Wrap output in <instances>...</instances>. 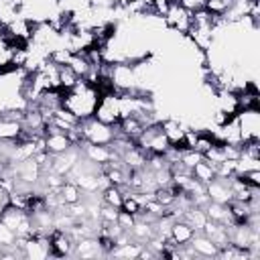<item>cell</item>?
<instances>
[{
  "instance_id": "cell-18",
  "label": "cell",
  "mask_w": 260,
  "mask_h": 260,
  "mask_svg": "<svg viewBox=\"0 0 260 260\" xmlns=\"http://www.w3.org/2000/svg\"><path fill=\"white\" fill-rule=\"evenodd\" d=\"M142 246H144V244H138V242L130 240V242H124V244L114 246V248H112V252H110V256H114V258H128V260H132V258H138V256H140Z\"/></svg>"
},
{
  "instance_id": "cell-31",
  "label": "cell",
  "mask_w": 260,
  "mask_h": 260,
  "mask_svg": "<svg viewBox=\"0 0 260 260\" xmlns=\"http://www.w3.org/2000/svg\"><path fill=\"white\" fill-rule=\"evenodd\" d=\"M2 252H4V246H2V244H0V256H2Z\"/></svg>"
},
{
  "instance_id": "cell-27",
  "label": "cell",
  "mask_w": 260,
  "mask_h": 260,
  "mask_svg": "<svg viewBox=\"0 0 260 260\" xmlns=\"http://www.w3.org/2000/svg\"><path fill=\"white\" fill-rule=\"evenodd\" d=\"M14 242H16V234L6 223L0 221V244L4 248H10V246H14Z\"/></svg>"
},
{
  "instance_id": "cell-6",
  "label": "cell",
  "mask_w": 260,
  "mask_h": 260,
  "mask_svg": "<svg viewBox=\"0 0 260 260\" xmlns=\"http://www.w3.org/2000/svg\"><path fill=\"white\" fill-rule=\"evenodd\" d=\"M43 138H45V150L49 154H59V152H65L67 148L73 146L69 134L63 132V130H59V128H55V126H51V124L45 126Z\"/></svg>"
},
{
  "instance_id": "cell-24",
  "label": "cell",
  "mask_w": 260,
  "mask_h": 260,
  "mask_svg": "<svg viewBox=\"0 0 260 260\" xmlns=\"http://www.w3.org/2000/svg\"><path fill=\"white\" fill-rule=\"evenodd\" d=\"M77 75L73 73V69L69 65H59V89L61 91H67L71 89L75 83H77Z\"/></svg>"
},
{
  "instance_id": "cell-13",
  "label": "cell",
  "mask_w": 260,
  "mask_h": 260,
  "mask_svg": "<svg viewBox=\"0 0 260 260\" xmlns=\"http://www.w3.org/2000/svg\"><path fill=\"white\" fill-rule=\"evenodd\" d=\"M158 124H160V130H162V134L169 138L171 146H177V148L185 150V148H183V136H185V130H187V126L179 124V122H177V120H173V118L160 120Z\"/></svg>"
},
{
  "instance_id": "cell-2",
  "label": "cell",
  "mask_w": 260,
  "mask_h": 260,
  "mask_svg": "<svg viewBox=\"0 0 260 260\" xmlns=\"http://www.w3.org/2000/svg\"><path fill=\"white\" fill-rule=\"evenodd\" d=\"M79 130H81L83 142H91V144H110L116 138V128L102 124L95 118L79 120Z\"/></svg>"
},
{
  "instance_id": "cell-30",
  "label": "cell",
  "mask_w": 260,
  "mask_h": 260,
  "mask_svg": "<svg viewBox=\"0 0 260 260\" xmlns=\"http://www.w3.org/2000/svg\"><path fill=\"white\" fill-rule=\"evenodd\" d=\"M134 221H136V215H132V213H128V211H124V209H120V213H118V223H120V228H122L124 232H130V228L134 225Z\"/></svg>"
},
{
  "instance_id": "cell-16",
  "label": "cell",
  "mask_w": 260,
  "mask_h": 260,
  "mask_svg": "<svg viewBox=\"0 0 260 260\" xmlns=\"http://www.w3.org/2000/svg\"><path fill=\"white\" fill-rule=\"evenodd\" d=\"M205 215L207 219H213L217 223H223V225H234V219H232V213L228 209V203H215V201H209L205 207Z\"/></svg>"
},
{
  "instance_id": "cell-3",
  "label": "cell",
  "mask_w": 260,
  "mask_h": 260,
  "mask_svg": "<svg viewBox=\"0 0 260 260\" xmlns=\"http://www.w3.org/2000/svg\"><path fill=\"white\" fill-rule=\"evenodd\" d=\"M108 77L116 91H128V89L138 87V73H136V67L130 63H124V61L110 63Z\"/></svg>"
},
{
  "instance_id": "cell-22",
  "label": "cell",
  "mask_w": 260,
  "mask_h": 260,
  "mask_svg": "<svg viewBox=\"0 0 260 260\" xmlns=\"http://www.w3.org/2000/svg\"><path fill=\"white\" fill-rule=\"evenodd\" d=\"M67 65L73 69V73H75L77 77H85V75L89 73V69H91V63L87 61V57H85L83 51H81V53H71Z\"/></svg>"
},
{
  "instance_id": "cell-26",
  "label": "cell",
  "mask_w": 260,
  "mask_h": 260,
  "mask_svg": "<svg viewBox=\"0 0 260 260\" xmlns=\"http://www.w3.org/2000/svg\"><path fill=\"white\" fill-rule=\"evenodd\" d=\"M120 209H124V211L132 213V215H140V211H142V205H140V203H138V201H136L132 195H124Z\"/></svg>"
},
{
  "instance_id": "cell-8",
  "label": "cell",
  "mask_w": 260,
  "mask_h": 260,
  "mask_svg": "<svg viewBox=\"0 0 260 260\" xmlns=\"http://www.w3.org/2000/svg\"><path fill=\"white\" fill-rule=\"evenodd\" d=\"M79 156H81V148L73 144L65 152H59V154H53L51 156V171H55V173H59V175L65 177L75 167V162L79 160Z\"/></svg>"
},
{
  "instance_id": "cell-14",
  "label": "cell",
  "mask_w": 260,
  "mask_h": 260,
  "mask_svg": "<svg viewBox=\"0 0 260 260\" xmlns=\"http://www.w3.org/2000/svg\"><path fill=\"white\" fill-rule=\"evenodd\" d=\"M73 256H77V258H98V256H104V252H102V246H100L98 238L87 236V238H81V240L75 242Z\"/></svg>"
},
{
  "instance_id": "cell-21",
  "label": "cell",
  "mask_w": 260,
  "mask_h": 260,
  "mask_svg": "<svg viewBox=\"0 0 260 260\" xmlns=\"http://www.w3.org/2000/svg\"><path fill=\"white\" fill-rule=\"evenodd\" d=\"M181 219H185V221H187L195 232H201L203 223L207 221V215H205V209H203V207H195V205H191L189 209H185V211H183Z\"/></svg>"
},
{
  "instance_id": "cell-10",
  "label": "cell",
  "mask_w": 260,
  "mask_h": 260,
  "mask_svg": "<svg viewBox=\"0 0 260 260\" xmlns=\"http://www.w3.org/2000/svg\"><path fill=\"white\" fill-rule=\"evenodd\" d=\"M205 193H207L209 201H215V203H230L234 199L230 181L223 179V177H215L211 183H207L205 185Z\"/></svg>"
},
{
  "instance_id": "cell-11",
  "label": "cell",
  "mask_w": 260,
  "mask_h": 260,
  "mask_svg": "<svg viewBox=\"0 0 260 260\" xmlns=\"http://www.w3.org/2000/svg\"><path fill=\"white\" fill-rule=\"evenodd\" d=\"M14 173H16V179L18 181H24V183H30V185H37L41 181V165L30 156L26 160H20V162H14Z\"/></svg>"
},
{
  "instance_id": "cell-9",
  "label": "cell",
  "mask_w": 260,
  "mask_h": 260,
  "mask_svg": "<svg viewBox=\"0 0 260 260\" xmlns=\"http://www.w3.org/2000/svg\"><path fill=\"white\" fill-rule=\"evenodd\" d=\"M49 246H51V256L55 258H65V256H73V246L75 242L71 240V236L67 232L61 230H53L49 234Z\"/></svg>"
},
{
  "instance_id": "cell-17",
  "label": "cell",
  "mask_w": 260,
  "mask_h": 260,
  "mask_svg": "<svg viewBox=\"0 0 260 260\" xmlns=\"http://www.w3.org/2000/svg\"><path fill=\"white\" fill-rule=\"evenodd\" d=\"M22 136V122L0 118V140L2 142H16Z\"/></svg>"
},
{
  "instance_id": "cell-29",
  "label": "cell",
  "mask_w": 260,
  "mask_h": 260,
  "mask_svg": "<svg viewBox=\"0 0 260 260\" xmlns=\"http://www.w3.org/2000/svg\"><path fill=\"white\" fill-rule=\"evenodd\" d=\"M201 158H203V154H201V152H197V150H183V152H181V162H183L189 171H191V169H193V165H195V162H199Z\"/></svg>"
},
{
  "instance_id": "cell-28",
  "label": "cell",
  "mask_w": 260,
  "mask_h": 260,
  "mask_svg": "<svg viewBox=\"0 0 260 260\" xmlns=\"http://www.w3.org/2000/svg\"><path fill=\"white\" fill-rule=\"evenodd\" d=\"M238 177L250 185V187H260V169H252V171H244V173H238Z\"/></svg>"
},
{
  "instance_id": "cell-4",
  "label": "cell",
  "mask_w": 260,
  "mask_h": 260,
  "mask_svg": "<svg viewBox=\"0 0 260 260\" xmlns=\"http://www.w3.org/2000/svg\"><path fill=\"white\" fill-rule=\"evenodd\" d=\"M0 221L6 223L16 236H32V232H35L32 230V219L26 213V209H20V207L8 205V203L0 213Z\"/></svg>"
},
{
  "instance_id": "cell-20",
  "label": "cell",
  "mask_w": 260,
  "mask_h": 260,
  "mask_svg": "<svg viewBox=\"0 0 260 260\" xmlns=\"http://www.w3.org/2000/svg\"><path fill=\"white\" fill-rule=\"evenodd\" d=\"M57 195H59V201H61L63 205H71V203L81 201V191H79V187H77L75 183H71V181H63V185L59 187Z\"/></svg>"
},
{
  "instance_id": "cell-1",
  "label": "cell",
  "mask_w": 260,
  "mask_h": 260,
  "mask_svg": "<svg viewBox=\"0 0 260 260\" xmlns=\"http://www.w3.org/2000/svg\"><path fill=\"white\" fill-rule=\"evenodd\" d=\"M236 122H238L240 140L242 142H256V140H260V110L258 108L238 110L236 112Z\"/></svg>"
},
{
  "instance_id": "cell-19",
  "label": "cell",
  "mask_w": 260,
  "mask_h": 260,
  "mask_svg": "<svg viewBox=\"0 0 260 260\" xmlns=\"http://www.w3.org/2000/svg\"><path fill=\"white\" fill-rule=\"evenodd\" d=\"M191 175H193L197 181H201L203 185H207V183H211V181L215 179V169H213V165H211L209 160L201 158L199 162H195V165H193Z\"/></svg>"
},
{
  "instance_id": "cell-5",
  "label": "cell",
  "mask_w": 260,
  "mask_h": 260,
  "mask_svg": "<svg viewBox=\"0 0 260 260\" xmlns=\"http://www.w3.org/2000/svg\"><path fill=\"white\" fill-rule=\"evenodd\" d=\"M91 118H95L98 122L108 124V126H116L120 122V108H118V91L116 89L100 95Z\"/></svg>"
},
{
  "instance_id": "cell-15",
  "label": "cell",
  "mask_w": 260,
  "mask_h": 260,
  "mask_svg": "<svg viewBox=\"0 0 260 260\" xmlns=\"http://www.w3.org/2000/svg\"><path fill=\"white\" fill-rule=\"evenodd\" d=\"M193 234H195V230H193L185 219H181V217L173 219L169 238L175 242V246H185V244H189V240L193 238Z\"/></svg>"
},
{
  "instance_id": "cell-12",
  "label": "cell",
  "mask_w": 260,
  "mask_h": 260,
  "mask_svg": "<svg viewBox=\"0 0 260 260\" xmlns=\"http://www.w3.org/2000/svg\"><path fill=\"white\" fill-rule=\"evenodd\" d=\"M189 246L195 252V256H199V258H217V252H219V248L201 232L193 234V238L189 240Z\"/></svg>"
},
{
  "instance_id": "cell-23",
  "label": "cell",
  "mask_w": 260,
  "mask_h": 260,
  "mask_svg": "<svg viewBox=\"0 0 260 260\" xmlns=\"http://www.w3.org/2000/svg\"><path fill=\"white\" fill-rule=\"evenodd\" d=\"M100 199H102V203H108V205H114V207L120 209L124 193H122V189L118 185H108V187H104L100 191Z\"/></svg>"
},
{
  "instance_id": "cell-7",
  "label": "cell",
  "mask_w": 260,
  "mask_h": 260,
  "mask_svg": "<svg viewBox=\"0 0 260 260\" xmlns=\"http://www.w3.org/2000/svg\"><path fill=\"white\" fill-rule=\"evenodd\" d=\"M165 24L169 28L177 30L179 35H185L187 37V30L191 26V12L185 6H181L179 2H173L171 8H169V12L165 14Z\"/></svg>"
},
{
  "instance_id": "cell-25",
  "label": "cell",
  "mask_w": 260,
  "mask_h": 260,
  "mask_svg": "<svg viewBox=\"0 0 260 260\" xmlns=\"http://www.w3.org/2000/svg\"><path fill=\"white\" fill-rule=\"evenodd\" d=\"M120 209L108 203H100V221H118Z\"/></svg>"
}]
</instances>
